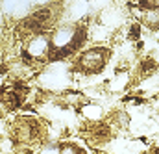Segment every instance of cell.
Wrapping results in <instances>:
<instances>
[{"instance_id":"6da1fadb","label":"cell","mask_w":159,"mask_h":154,"mask_svg":"<svg viewBox=\"0 0 159 154\" xmlns=\"http://www.w3.org/2000/svg\"><path fill=\"white\" fill-rule=\"evenodd\" d=\"M89 39V26L80 22H61L50 32V61L78 56Z\"/></svg>"},{"instance_id":"7a4b0ae2","label":"cell","mask_w":159,"mask_h":154,"mask_svg":"<svg viewBox=\"0 0 159 154\" xmlns=\"http://www.w3.org/2000/svg\"><path fill=\"white\" fill-rule=\"evenodd\" d=\"M111 48L109 46H102V45H94L91 48L81 50L74 61L72 71L83 75V76H91V75H98L106 69V65L111 60Z\"/></svg>"},{"instance_id":"3957f363","label":"cell","mask_w":159,"mask_h":154,"mask_svg":"<svg viewBox=\"0 0 159 154\" xmlns=\"http://www.w3.org/2000/svg\"><path fill=\"white\" fill-rule=\"evenodd\" d=\"M22 61L28 63L30 67L34 63L50 61V34L48 32H41V34H34L26 37L24 48H22Z\"/></svg>"},{"instance_id":"277c9868","label":"cell","mask_w":159,"mask_h":154,"mask_svg":"<svg viewBox=\"0 0 159 154\" xmlns=\"http://www.w3.org/2000/svg\"><path fill=\"white\" fill-rule=\"evenodd\" d=\"M34 6L30 0H0V13L7 21H22L32 13Z\"/></svg>"},{"instance_id":"5b68a950","label":"cell","mask_w":159,"mask_h":154,"mask_svg":"<svg viewBox=\"0 0 159 154\" xmlns=\"http://www.w3.org/2000/svg\"><path fill=\"white\" fill-rule=\"evenodd\" d=\"M139 21L143 26H146L152 32L159 30V7H141Z\"/></svg>"},{"instance_id":"8992f818","label":"cell","mask_w":159,"mask_h":154,"mask_svg":"<svg viewBox=\"0 0 159 154\" xmlns=\"http://www.w3.org/2000/svg\"><path fill=\"white\" fill-rule=\"evenodd\" d=\"M57 154H87V152H85L81 147L74 145V143H61Z\"/></svg>"},{"instance_id":"52a82bcc","label":"cell","mask_w":159,"mask_h":154,"mask_svg":"<svg viewBox=\"0 0 159 154\" xmlns=\"http://www.w3.org/2000/svg\"><path fill=\"white\" fill-rule=\"evenodd\" d=\"M34 7H41V6H50V4H57L59 0H30Z\"/></svg>"},{"instance_id":"ba28073f","label":"cell","mask_w":159,"mask_h":154,"mask_svg":"<svg viewBox=\"0 0 159 154\" xmlns=\"http://www.w3.org/2000/svg\"><path fill=\"white\" fill-rule=\"evenodd\" d=\"M59 152V145H48V147H44L39 154H57Z\"/></svg>"},{"instance_id":"9c48e42d","label":"cell","mask_w":159,"mask_h":154,"mask_svg":"<svg viewBox=\"0 0 159 154\" xmlns=\"http://www.w3.org/2000/svg\"><path fill=\"white\" fill-rule=\"evenodd\" d=\"M11 154H34L30 149H19V151H13Z\"/></svg>"}]
</instances>
